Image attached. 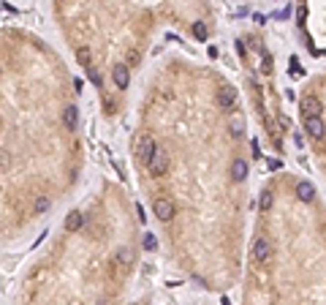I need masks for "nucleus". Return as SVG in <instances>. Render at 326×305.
I'll return each instance as SVG.
<instances>
[{
	"mask_svg": "<svg viewBox=\"0 0 326 305\" xmlns=\"http://www.w3.org/2000/svg\"><path fill=\"white\" fill-rule=\"evenodd\" d=\"M155 150H158V147H155L153 136H150V134H142V136H139L136 155H139V161H142V164H150V161H153V155H155Z\"/></svg>",
	"mask_w": 326,
	"mask_h": 305,
	"instance_id": "1",
	"label": "nucleus"
},
{
	"mask_svg": "<svg viewBox=\"0 0 326 305\" xmlns=\"http://www.w3.org/2000/svg\"><path fill=\"white\" fill-rule=\"evenodd\" d=\"M321 112H324V103L318 96H305V99H302V114H305V120L307 117H321Z\"/></svg>",
	"mask_w": 326,
	"mask_h": 305,
	"instance_id": "2",
	"label": "nucleus"
},
{
	"mask_svg": "<svg viewBox=\"0 0 326 305\" xmlns=\"http://www.w3.org/2000/svg\"><path fill=\"white\" fill-rule=\"evenodd\" d=\"M150 172H153L155 177H161L163 172L168 169V153L166 150H155V155H153V161H150Z\"/></svg>",
	"mask_w": 326,
	"mask_h": 305,
	"instance_id": "3",
	"label": "nucleus"
},
{
	"mask_svg": "<svg viewBox=\"0 0 326 305\" xmlns=\"http://www.w3.org/2000/svg\"><path fill=\"white\" fill-rule=\"evenodd\" d=\"M253 259H255L258 264H266V262H269V240H266V237H258V240H255Z\"/></svg>",
	"mask_w": 326,
	"mask_h": 305,
	"instance_id": "4",
	"label": "nucleus"
},
{
	"mask_svg": "<svg viewBox=\"0 0 326 305\" xmlns=\"http://www.w3.org/2000/svg\"><path fill=\"white\" fill-rule=\"evenodd\" d=\"M305 131L313 136V139H324L326 125H324V120H321V117H307V120H305Z\"/></svg>",
	"mask_w": 326,
	"mask_h": 305,
	"instance_id": "5",
	"label": "nucleus"
},
{
	"mask_svg": "<svg viewBox=\"0 0 326 305\" xmlns=\"http://www.w3.org/2000/svg\"><path fill=\"white\" fill-rule=\"evenodd\" d=\"M155 215H158V221H171L174 218L171 199H155Z\"/></svg>",
	"mask_w": 326,
	"mask_h": 305,
	"instance_id": "6",
	"label": "nucleus"
},
{
	"mask_svg": "<svg viewBox=\"0 0 326 305\" xmlns=\"http://www.w3.org/2000/svg\"><path fill=\"white\" fill-rule=\"evenodd\" d=\"M296 199H299V202H313V199H316V188H313V183H307V180L296 183Z\"/></svg>",
	"mask_w": 326,
	"mask_h": 305,
	"instance_id": "7",
	"label": "nucleus"
},
{
	"mask_svg": "<svg viewBox=\"0 0 326 305\" xmlns=\"http://www.w3.org/2000/svg\"><path fill=\"white\" fill-rule=\"evenodd\" d=\"M218 103H220L223 109H231V106L237 103V90H234V88H220V90H218Z\"/></svg>",
	"mask_w": 326,
	"mask_h": 305,
	"instance_id": "8",
	"label": "nucleus"
},
{
	"mask_svg": "<svg viewBox=\"0 0 326 305\" xmlns=\"http://www.w3.org/2000/svg\"><path fill=\"white\" fill-rule=\"evenodd\" d=\"M229 134L231 136H242L244 134V114L242 112H234L229 117Z\"/></svg>",
	"mask_w": 326,
	"mask_h": 305,
	"instance_id": "9",
	"label": "nucleus"
},
{
	"mask_svg": "<svg viewBox=\"0 0 326 305\" xmlns=\"http://www.w3.org/2000/svg\"><path fill=\"white\" fill-rule=\"evenodd\" d=\"M112 77H114V85H117L120 90H125L128 88V82H131V74H128V66H114V71H112Z\"/></svg>",
	"mask_w": 326,
	"mask_h": 305,
	"instance_id": "10",
	"label": "nucleus"
},
{
	"mask_svg": "<svg viewBox=\"0 0 326 305\" xmlns=\"http://www.w3.org/2000/svg\"><path fill=\"white\" fill-rule=\"evenodd\" d=\"M63 123H66L68 131H77V123H79L77 106H66V109H63Z\"/></svg>",
	"mask_w": 326,
	"mask_h": 305,
	"instance_id": "11",
	"label": "nucleus"
},
{
	"mask_svg": "<svg viewBox=\"0 0 326 305\" xmlns=\"http://www.w3.org/2000/svg\"><path fill=\"white\" fill-rule=\"evenodd\" d=\"M231 177H234V180H244V177H247V164H244L242 158H234V164H231Z\"/></svg>",
	"mask_w": 326,
	"mask_h": 305,
	"instance_id": "12",
	"label": "nucleus"
},
{
	"mask_svg": "<svg viewBox=\"0 0 326 305\" xmlns=\"http://www.w3.org/2000/svg\"><path fill=\"white\" fill-rule=\"evenodd\" d=\"M82 223H84V218H82V212H68V218H66V229L68 232H77V229H82Z\"/></svg>",
	"mask_w": 326,
	"mask_h": 305,
	"instance_id": "13",
	"label": "nucleus"
},
{
	"mask_svg": "<svg viewBox=\"0 0 326 305\" xmlns=\"http://www.w3.org/2000/svg\"><path fill=\"white\" fill-rule=\"evenodd\" d=\"M90 60H92L90 47H79L77 49V63H79V66H84V68H90Z\"/></svg>",
	"mask_w": 326,
	"mask_h": 305,
	"instance_id": "14",
	"label": "nucleus"
},
{
	"mask_svg": "<svg viewBox=\"0 0 326 305\" xmlns=\"http://www.w3.org/2000/svg\"><path fill=\"white\" fill-rule=\"evenodd\" d=\"M87 77H90V82L95 85L98 90H101V85H103V77H101V71H98V68H87Z\"/></svg>",
	"mask_w": 326,
	"mask_h": 305,
	"instance_id": "15",
	"label": "nucleus"
},
{
	"mask_svg": "<svg viewBox=\"0 0 326 305\" xmlns=\"http://www.w3.org/2000/svg\"><path fill=\"white\" fill-rule=\"evenodd\" d=\"M49 197H38L36 199V204H33V212H46V210H49Z\"/></svg>",
	"mask_w": 326,
	"mask_h": 305,
	"instance_id": "16",
	"label": "nucleus"
},
{
	"mask_svg": "<svg viewBox=\"0 0 326 305\" xmlns=\"http://www.w3.org/2000/svg\"><path fill=\"white\" fill-rule=\"evenodd\" d=\"M193 36L199 38V41H207V27H204V22H196L193 25Z\"/></svg>",
	"mask_w": 326,
	"mask_h": 305,
	"instance_id": "17",
	"label": "nucleus"
},
{
	"mask_svg": "<svg viewBox=\"0 0 326 305\" xmlns=\"http://www.w3.org/2000/svg\"><path fill=\"white\" fill-rule=\"evenodd\" d=\"M258 207H261V210H269V207H272V191H264V194H261V202H258Z\"/></svg>",
	"mask_w": 326,
	"mask_h": 305,
	"instance_id": "18",
	"label": "nucleus"
},
{
	"mask_svg": "<svg viewBox=\"0 0 326 305\" xmlns=\"http://www.w3.org/2000/svg\"><path fill=\"white\" fill-rule=\"evenodd\" d=\"M117 259H120L122 264H131V259H133V256H131V251H128V248H122L120 254H117Z\"/></svg>",
	"mask_w": 326,
	"mask_h": 305,
	"instance_id": "19",
	"label": "nucleus"
},
{
	"mask_svg": "<svg viewBox=\"0 0 326 305\" xmlns=\"http://www.w3.org/2000/svg\"><path fill=\"white\" fill-rule=\"evenodd\" d=\"M155 245H158V243H155V237H153V234H147V237H144V248L155 251Z\"/></svg>",
	"mask_w": 326,
	"mask_h": 305,
	"instance_id": "20",
	"label": "nucleus"
},
{
	"mask_svg": "<svg viewBox=\"0 0 326 305\" xmlns=\"http://www.w3.org/2000/svg\"><path fill=\"white\" fill-rule=\"evenodd\" d=\"M136 60H139V52L131 49V52H128V63H136Z\"/></svg>",
	"mask_w": 326,
	"mask_h": 305,
	"instance_id": "21",
	"label": "nucleus"
},
{
	"mask_svg": "<svg viewBox=\"0 0 326 305\" xmlns=\"http://www.w3.org/2000/svg\"><path fill=\"white\" fill-rule=\"evenodd\" d=\"M0 131H3V120H0Z\"/></svg>",
	"mask_w": 326,
	"mask_h": 305,
	"instance_id": "22",
	"label": "nucleus"
}]
</instances>
